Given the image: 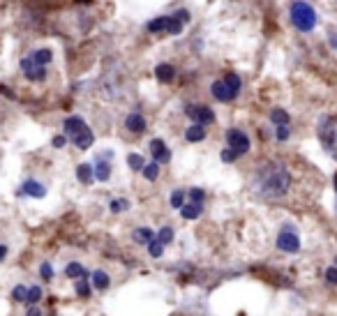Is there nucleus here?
Segmentation results:
<instances>
[{
  "mask_svg": "<svg viewBox=\"0 0 337 316\" xmlns=\"http://www.w3.org/2000/svg\"><path fill=\"white\" fill-rule=\"evenodd\" d=\"M201 213H203V206H199V203H187V206L180 208V215H183V219H196Z\"/></svg>",
  "mask_w": 337,
  "mask_h": 316,
  "instance_id": "nucleus-23",
  "label": "nucleus"
},
{
  "mask_svg": "<svg viewBox=\"0 0 337 316\" xmlns=\"http://www.w3.org/2000/svg\"><path fill=\"white\" fill-rule=\"evenodd\" d=\"M7 257V245H0V261Z\"/></svg>",
  "mask_w": 337,
  "mask_h": 316,
  "instance_id": "nucleus-43",
  "label": "nucleus"
},
{
  "mask_svg": "<svg viewBox=\"0 0 337 316\" xmlns=\"http://www.w3.org/2000/svg\"><path fill=\"white\" fill-rule=\"evenodd\" d=\"M289 17H291V23L298 28L300 33H310L312 28L316 26V12H314V7L307 5V3H303V0H298V3H294V5H291Z\"/></svg>",
  "mask_w": 337,
  "mask_h": 316,
  "instance_id": "nucleus-2",
  "label": "nucleus"
},
{
  "mask_svg": "<svg viewBox=\"0 0 337 316\" xmlns=\"http://www.w3.org/2000/svg\"><path fill=\"white\" fill-rule=\"evenodd\" d=\"M174 17L178 19L180 23H187V21H190V12H187V10H178V12H174Z\"/></svg>",
  "mask_w": 337,
  "mask_h": 316,
  "instance_id": "nucleus-38",
  "label": "nucleus"
},
{
  "mask_svg": "<svg viewBox=\"0 0 337 316\" xmlns=\"http://www.w3.org/2000/svg\"><path fill=\"white\" fill-rule=\"evenodd\" d=\"M319 141L337 159V115L323 118V122L319 125Z\"/></svg>",
  "mask_w": 337,
  "mask_h": 316,
  "instance_id": "nucleus-3",
  "label": "nucleus"
},
{
  "mask_svg": "<svg viewBox=\"0 0 337 316\" xmlns=\"http://www.w3.org/2000/svg\"><path fill=\"white\" fill-rule=\"evenodd\" d=\"M90 286H93L95 291H106L111 286V277L104 270H95L93 277H90Z\"/></svg>",
  "mask_w": 337,
  "mask_h": 316,
  "instance_id": "nucleus-15",
  "label": "nucleus"
},
{
  "mask_svg": "<svg viewBox=\"0 0 337 316\" xmlns=\"http://www.w3.org/2000/svg\"><path fill=\"white\" fill-rule=\"evenodd\" d=\"M76 293L81 295V298H90V291H93V286H90V282H88V277H81L79 282L74 284Z\"/></svg>",
  "mask_w": 337,
  "mask_h": 316,
  "instance_id": "nucleus-25",
  "label": "nucleus"
},
{
  "mask_svg": "<svg viewBox=\"0 0 337 316\" xmlns=\"http://www.w3.org/2000/svg\"><path fill=\"white\" fill-rule=\"evenodd\" d=\"M277 247L282 251H289V254H296V251L300 249V238L291 224H284L282 233L277 235Z\"/></svg>",
  "mask_w": 337,
  "mask_h": 316,
  "instance_id": "nucleus-6",
  "label": "nucleus"
},
{
  "mask_svg": "<svg viewBox=\"0 0 337 316\" xmlns=\"http://www.w3.org/2000/svg\"><path fill=\"white\" fill-rule=\"evenodd\" d=\"M227 143L231 150H236V155H247L250 153V137L245 134L243 130H236V127H231V130H227Z\"/></svg>",
  "mask_w": 337,
  "mask_h": 316,
  "instance_id": "nucleus-7",
  "label": "nucleus"
},
{
  "mask_svg": "<svg viewBox=\"0 0 337 316\" xmlns=\"http://www.w3.org/2000/svg\"><path fill=\"white\" fill-rule=\"evenodd\" d=\"M76 178H79V182H83V185H90L95 178V171L90 164H79L76 166Z\"/></svg>",
  "mask_w": 337,
  "mask_h": 316,
  "instance_id": "nucleus-17",
  "label": "nucleus"
},
{
  "mask_svg": "<svg viewBox=\"0 0 337 316\" xmlns=\"http://www.w3.org/2000/svg\"><path fill=\"white\" fill-rule=\"evenodd\" d=\"M42 295H44L42 286H30V289H28V295H26V302L33 307V305H37L39 300H42Z\"/></svg>",
  "mask_w": 337,
  "mask_h": 316,
  "instance_id": "nucleus-28",
  "label": "nucleus"
},
{
  "mask_svg": "<svg viewBox=\"0 0 337 316\" xmlns=\"http://www.w3.org/2000/svg\"><path fill=\"white\" fill-rule=\"evenodd\" d=\"M219 159H222L224 164H231L238 159V155H236V150H231V148H224L222 153H219Z\"/></svg>",
  "mask_w": 337,
  "mask_h": 316,
  "instance_id": "nucleus-36",
  "label": "nucleus"
},
{
  "mask_svg": "<svg viewBox=\"0 0 337 316\" xmlns=\"http://www.w3.org/2000/svg\"><path fill=\"white\" fill-rule=\"evenodd\" d=\"M224 86H227L229 95H231V99H234L236 95L240 93V86H243V83H240L238 74H234V72H231V74H227V77H224Z\"/></svg>",
  "mask_w": 337,
  "mask_h": 316,
  "instance_id": "nucleus-18",
  "label": "nucleus"
},
{
  "mask_svg": "<svg viewBox=\"0 0 337 316\" xmlns=\"http://www.w3.org/2000/svg\"><path fill=\"white\" fill-rule=\"evenodd\" d=\"M30 58H33V62L46 67L51 60H53V53H51V49H37V51H33V53H30Z\"/></svg>",
  "mask_w": 337,
  "mask_h": 316,
  "instance_id": "nucleus-21",
  "label": "nucleus"
},
{
  "mask_svg": "<svg viewBox=\"0 0 337 316\" xmlns=\"http://www.w3.org/2000/svg\"><path fill=\"white\" fill-rule=\"evenodd\" d=\"M109 208H111V213H125L127 208H130V201L127 199H114Z\"/></svg>",
  "mask_w": 337,
  "mask_h": 316,
  "instance_id": "nucleus-34",
  "label": "nucleus"
},
{
  "mask_svg": "<svg viewBox=\"0 0 337 316\" xmlns=\"http://www.w3.org/2000/svg\"><path fill=\"white\" fill-rule=\"evenodd\" d=\"M65 275H67V277H70V279H81V277H88L86 268H83L81 263H76V261L67 263V268H65Z\"/></svg>",
  "mask_w": 337,
  "mask_h": 316,
  "instance_id": "nucleus-22",
  "label": "nucleus"
},
{
  "mask_svg": "<svg viewBox=\"0 0 337 316\" xmlns=\"http://www.w3.org/2000/svg\"><path fill=\"white\" fill-rule=\"evenodd\" d=\"M185 139H187L190 143L203 141V139H206V127H201V125H190V127H187V132H185Z\"/></svg>",
  "mask_w": 337,
  "mask_h": 316,
  "instance_id": "nucleus-19",
  "label": "nucleus"
},
{
  "mask_svg": "<svg viewBox=\"0 0 337 316\" xmlns=\"http://www.w3.org/2000/svg\"><path fill=\"white\" fill-rule=\"evenodd\" d=\"M127 166H130L132 171H143V166H146V162H143V157H141V155L130 153V155H127Z\"/></svg>",
  "mask_w": 337,
  "mask_h": 316,
  "instance_id": "nucleus-26",
  "label": "nucleus"
},
{
  "mask_svg": "<svg viewBox=\"0 0 337 316\" xmlns=\"http://www.w3.org/2000/svg\"><path fill=\"white\" fill-rule=\"evenodd\" d=\"M125 127L132 134H143V132H146V118H143L141 113H130L125 118Z\"/></svg>",
  "mask_w": 337,
  "mask_h": 316,
  "instance_id": "nucleus-13",
  "label": "nucleus"
},
{
  "mask_svg": "<svg viewBox=\"0 0 337 316\" xmlns=\"http://www.w3.org/2000/svg\"><path fill=\"white\" fill-rule=\"evenodd\" d=\"M155 77H157V81H162V83H171V81H174V77H176L174 65H168V62L157 65V67H155Z\"/></svg>",
  "mask_w": 337,
  "mask_h": 316,
  "instance_id": "nucleus-16",
  "label": "nucleus"
},
{
  "mask_svg": "<svg viewBox=\"0 0 337 316\" xmlns=\"http://www.w3.org/2000/svg\"><path fill=\"white\" fill-rule=\"evenodd\" d=\"M109 159H111V150H106L102 157H97V162H95V166H93L95 178H97L99 182H106V180L111 178V164H109Z\"/></svg>",
  "mask_w": 337,
  "mask_h": 316,
  "instance_id": "nucleus-10",
  "label": "nucleus"
},
{
  "mask_svg": "<svg viewBox=\"0 0 337 316\" xmlns=\"http://www.w3.org/2000/svg\"><path fill=\"white\" fill-rule=\"evenodd\" d=\"M252 189L266 201H277L284 199L291 189V171L284 162L279 159H270V162L261 164L254 171L252 178Z\"/></svg>",
  "mask_w": 337,
  "mask_h": 316,
  "instance_id": "nucleus-1",
  "label": "nucleus"
},
{
  "mask_svg": "<svg viewBox=\"0 0 337 316\" xmlns=\"http://www.w3.org/2000/svg\"><path fill=\"white\" fill-rule=\"evenodd\" d=\"M19 194H26V197H33V199H42L46 197V187L42 185V182H37V180H26L21 185V192Z\"/></svg>",
  "mask_w": 337,
  "mask_h": 316,
  "instance_id": "nucleus-11",
  "label": "nucleus"
},
{
  "mask_svg": "<svg viewBox=\"0 0 337 316\" xmlns=\"http://www.w3.org/2000/svg\"><path fill=\"white\" fill-rule=\"evenodd\" d=\"M335 263H337V257H335Z\"/></svg>",
  "mask_w": 337,
  "mask_h": 316,
  "instance_id": "nucleus-45",
  "label": "nucleus"
},
{
  "mask_svg": "<svg viewBox=\"0 0 337 316\" xmlns=\"http://www.w3.org/2000/svg\"><path fill=\"white\" fill-rule=\"evenodd\" d=\"M39 275H42L44 282H51V279H53V268H51V263H42V266H39Z\"/></svg>",
  "mask_w": 337,
  "mask_h": 316,
  "instance_id": "nucleus-37",
  "label": "nucleus"
},
{
  "mask_svg": "<svg viewBox=\"0 0 337 316\" xmlns=\"http://www.w3.org/2000/svg\"><path fill=\"white\" fill-rule=\"evenodd\" d=\"M157 240L162 245H171V242H174V229H171V226H162L157 233Z\"/></svg>",
  "mask_w": 337,
  "mask_h": 316,
  "instance_id": "nucleus-31",
  "label": "nucleus"
},
{
  "mask_svg": "<svg viewBox=\"0 0 337 316\" xmlns=\"http://www.w3.org/2000/svg\"><path fill=\"white\" fill-rule=\"evenodd\" d=\"M26 316H42V309H39V307H37V305H33V307H28Z\"/></svg>",
  "mask_w": 337,
  "mask_h": 316,
  "instance_id": "nucleus-42",
  "label": "nucleus"
},
{
  "mask_svg": "<svg viewBox=\"0 0 337 316\" xmlns=\"http://www.w3.org/2000/svg\"><path fill=\"white\" fill-rule=\"evenodd\" d=\"M183 206H185V192H183V189H176L174 194H171V208L180 210Z\"/></svg>",
  "mask_w": 337,
  "mask_h": 316,
  "instance_id": "nucleus-33",
  "label": "nucleus"
},
{
  "mask_svg": "<svg viewBox=\"0 0 337 316\" xmlns=\"http://www.w3.org/2000/svg\"><path fill=\"white\" fill-rule=\"evenodd\" d=\"M210 93H212V97L217 99V102H229L231 99V95H229V90H227V86H224V81H215L210 86Z\"/></svg>",
  "mask_w": 337,
  "mask_h": 316,
  "instance_id": "nucleus-20",
  "label": "nucleus"
},
{
  "mask_svg": "<svg viewBox=\"0 0 337 316\" xmlns=\"http://www.w3.org/2000/svg\"><path fill=\"white\" fill-rule=\"evenodd\" d=\"M143 178L146 180H157L159 178V164L157 162H150V164H146V166H143Z\"/></svg>",
  "mask_w": 337,
  "mask_h": 316,
  "instance_id": "nucleus-27",
  "label": "nucleus"
},
{
  "mask_svg": "<svg viewBox=\"0 0 337 316\" xmlns=\"http://www.w3.org/2000/svg\"><path fill=\"white\" fill-rule=\"evenodd\" d=\"M72 141H74V146L79 148V150H88V148L93 146L95 137H93V132H90V127H83L81 132H76L74 137H72Z\"/></svg>",
  "mask_w": 337,
  "mask_h": 316,
  "instance_id": "nucleus-12",
  "label": "nucleus"
},
{
  "mask_svg": "<svg viewBox=\"0 0 337 316\" xmlns=\"http://www.w3.org/2000/svg\"><path fill=\"white\" fill-rule=\"evenodd\" d=\"M21 72L26 74L28 81H44V79H46V67L33 62L30 55H26V58L21 60Z\"/></svg>",
  "mask_w": 337,
  "mask_h": 316,
  "instance_id": "nucleus-8",
  "label": "nucleus"
},
{
  "mask_svg": "<svg viewBox=\"0 0 337 316\" xmlns=\"http://www.w3.org/2000/svg\"><path fill=\"white\" fill-rule=\"evenodd\" d=\"M185 115L194 122V125H201V127L215 122V113H212V109L210 106H203V104H187Z\"/></svg>",
  "mask_w": 337,
  "mask_h": 316,
  "instance_id": "nucleus-4",
  "label": "nucleus"
},
{
  "mask_svg": "<svg viewBox=\"0 0 337 316\" xmlns=\"http://www.w3.org/2000/svg\"><path fill=\"white\" fill-rule=\"evenodd\" d=\"M26 295H28V286H23V284L12 289V300L14 302H26Z\"/></svg>",
  "mask_w": 337,
  "mask_h": 316,
  "instance_id": "nucleus-32",
  "label": "nucleus"
},
{
  "mask_svg": "<svg viewBox=\"0 0 337 316\" xmlns=\"http://www.w3.org/2000/svg\"><path fill=\"white\" fill-rule=\"evenodd\" d=\"M65 143H67V137H65V134L53 137V148H65Z\"/></svg>",
  "mask_w": 337,
  "mask_h": 316,
  "instance_id": "nucleus-41",
  "label": "nucleus"
},
{
  "mask_svg": "<svg viewBox=\"0 0 337 316\" xmlns=\"http://www.w3.org/2000/svg\"><path fill=\"white\" fill-rule=\"evenodd\" d=\"M150 155H152V162H157V164L171 162V150L164 146L162 139H152L150 141Z\"/></svg>",
  "mask_w": 337,
  "mask_h": 316,
  "instance_id": "nucleus-9",
  "label": "nucleus"
},
{
  "mask_svg": "<svg viewBox=\"0 0 337 316\" xmlns=\"http://www.w3.org/2000/svg\"><path fill=\"white\" fill-rule=\"evenodd\" d=\"M63 127H65V134L72 139L76 132H81L83 127H86V120H83L81 115H70V118L63 122Z\"/></svg>",
  "mask_w": 337,
  "mask_h": 316,
  "instance_id": "nucleus-14",
  "label": "nucleus"
},
{
  "mask_svg": "<svg viewBox=\"0 0 337 316\" xmlns=\"http://www.w3.org/2000/svg\"><path fill=\"white\" fill-rule=\"evenodd\" d=\"M270 122H275L277 127L289 125V113L284 109H272L270 111Z\"/></svg>",
  "mask_w": 337,
  "mask_h": 316,
  "instance_id": "nucleus-24",
  "label": "nucleus"
},
{
  "mask_svg": "<svg viewBox=\"0 0 337 316\" xmlns=\"http://www.w3.org/2000/svg\"><path fill=\"white\" fill-rule=\"evenodd\" d=\"M326 279H328L330 284H337V266L328 268V270H326Z\"/></svg>",
  "mask_w": 337,
  "mask_h": 316,
  "instance_id": "nucleus-40",
  "label": "nucleus"
},
{
  "mask_svg": "<svg viewBox=\"0 0 337 316\" xmlns=\"http://www.w3.org/2000/svg\"><path fill=\"white\" fill-rule=\"evenodd\" d=\"M148 33H171V35H180L183 33V23L176 17H157L148 21Z\"/></svg>",
  "mask_w": 337,
  "mask_h": 316,
  "instance_id": "nucleus-5",
  "label": "nucleus"
},
{
  "mask_svg": "<svg viewBox=\"0 0 337 316\" xmlns=\"http://www.w3.org/2000/svg\"><path fill=\"white\" fill-rule=\"evenodd\" d=\"M289 134H291V132H289V125L277 127V141H287V139H289Z\"/></svg>",
  "mask_w": 337,
  "mask_h": 316,
  "instance_id": "nucleus-39",
  "label": "nucleus"
},
{
  "mask_svg": "<svg viewBox=\"0 0 337 316\" xmlns=\"http://www.w3.org/2000/svg\"><path fill=\"white\" fill-rule=\"evenodd\" d=\"M203 199H206V192L199 189V187H192V189H190V201L203 206Z\"/></svg>",
  "mask_w": 337,
  "mask_h": 316,
  "instance_id": "nucleus-35",
  "label": "nucleus"
},
{
  "mask_svg": "<svg viewBox=\"0 0 337 316\" xmlns=\"http://www.w3.org/2000/svg\"><path fill=\"white\" fill-rule=\"evenodd\" d=\"M134 240L141 242V245H148L150 240H155V233L150 229H139V231H134Z\"/></svg>",
  "mask_w": 337,
  "mask_h": 316,
  "instance_id": "nucleus-29",
  "label": "nucleus"
},
{
  "mask_svg": "<svg viewBox=\"0 0 337 316\" xmlns=\"http://www.w3.org/2000/svg\"><path fill=\"white\" fill-rule=\"evenodd\" d=\"M335 189H337V173H335Z\"/></svg>",
  "mask_w": 337,
  "mask_h": 316,
  "instance_id": "nucleus-44",
  "label": "nucleus"
},
{
  "mask_svg": "<svg viewBox=\"0 0 337 316\" xmlns=\"http://www.w3.org/2000/svg\"><path fill=\"white\" fill-rule=\"evenodd\" d=\"M148 254H150L152 259H159V257H162V254H164V245H162V242H159L157 238H155V240H150V242H148Z\"/></svg>",
  "mask_w": 337,
  "mask_h": 316,
  "instance_id": "nucleus-30",
  "label": "nucleus"
}]
</instances>
